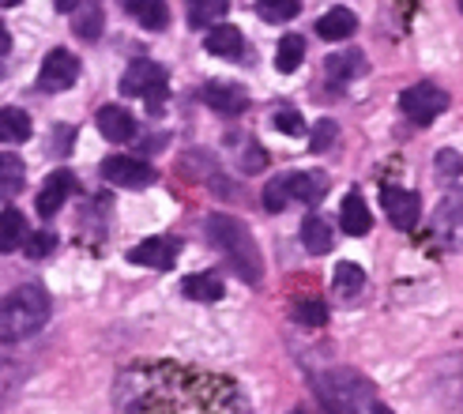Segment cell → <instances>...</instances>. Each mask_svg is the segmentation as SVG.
I'll return each instance as SVG.
<instances>
[{
  "label": "cell",
  "mask_w": 463,
  "mask_h": 414,
  "mask_svg": "<svg viewBox=\"0 0 463 414\" xmlns=\"http://www.w3.org/2000/svg\"><path fill=\"white\" fill-rule=\"evenodd\" d=\"M19 384V365L12 358H0V403L12 396V388Z\"/></svg>",
  "instance_id": "cell-33"
},
{
  "label": "cell",
  "mask_w": 463,
  "mask_h": 414,
  "mask_svg": "<svg viewBox=\"0 0 463 414\" xmlns=\"http://www.w3.org/2000/svg\"><path fill=\"white\" fill-rule=\"evenodd\" d=\"M358 31V19L351 8H332V12H324L317 19V34L324 42H343V38H351Z\"/></svg>",
  "instance_id": "cell-16"
},
{
  "label": "cell",
  "mask_w": 463,
  "mask_h": 414,
  "mask_svg": "<svg viewBox=\"0 0 463 414\" xmlns=\"http://www.w3.org/2000/svg\"><path fill=\"white\" fill-rule=\"evenodd\" d=\"M99 174L109 181V185H121V189H147L158 177L155 166L144 163V158H136V155H109L99 166Z\"/></svg>",
  "instance_id": "cell-6"
},
{
  "label": "cell",
  "mask_w": 463,
  "mask_h": 414,
  "mask_svg": "<svg viewBox=\"0 0 463 414\" xmlns=\"http://www.w3.org/2000/svg\"><path fill=\"white\" fill-rule=\"evenodd\" d=\"M12 50V34H8V27H5V19H0V57H5Z\"/></svg>",
  "instance_id": "cell-36"
},
{
  "label": "cell",
  "mask_w": 463,
  "mask_h": 414,
  "mask_svg": "<svg viewBox=\"0 0 463 414\" xmlns=\"http://www.w3.org/2000/svg\"><path fill=\"white\" fill-rule=\"evenodd\" d=\"M320 400L328 403L332 414H358V407L369 400V384L351 370H328L317 377Z\"/></svg>",
  "instance_id": "cell-3"
},
{
  "label": "cell",
  "mask_w": 463,
  "mask_h": 414,
  "mask_svg": "<svg viewBox=\"0 0 463 414\" xmlns=\"http://www.w3.org/2000/svg\"><path fill=\"white\" fill-rule=\"evenodd\" d=\"M298 12H302L298 0H257V15L264 23H290Z\"/></svg>",
  "instance_id": "cell-27"
},
{
  "label": "cell",
  "mask_w": 463,
  "mask_h": 414,
  "mask_svg": "<svg viewBox=\"0 0 463 414\" xmlns=\"http://www.w3.org/2000/svg\"><path fill=\"white\" fill-rule=\"evenodd\" d=\"M358 76H365V53H358V50H346V53H335L324 61V80L332 87H343Z\"/></svg>",
  "instance_id": "cell-14"
},
{
  "label": "cell",
  "mask_w": 463,
  "mask_h": 414,
  "mask_svg": "<svg viewBox=\"0 0 463 414\" xmlns=\"http://www.w3.org/2000/svg\"><path fill=\"white\" fill-rule=\"evenodd\" d=\"M362 287H365V271H362L358 264H351V260H343V264L335 268V294L354 297Z\"/></svg>",
  "instance_id": "cell-29"
},
{
  "label": "cell",
  "mask_w": 463,
  "mask_h": 414,
  "mask_svg": "<svg viewBox=\"0 0 463 414\" xmlns=\"http://www.w3.org/2000/svg\"><path fill=\"white\" fill-rule=\"evenodd\" d=\"M19 5V0H0V8H15Z\"/></svg>",
  "instance_id": "cell-39"
},
{
  "label": "cell",
  "mask_w": 463,
  "mask_h": 414,
  "mask_svg": "<svg viewBox=\"0 0 463 414\" xmlns=\"http://www.w3.org/2000/svg\"><path fill=\"white\" fill-rule=\"evenodd\" d=\"M203 234L226 257V264L234 268V275H238L241 283H249V287H260L264 283V257H260V249H257V241H252L249 226L241 219L215 212V215H207Z\"/></svg>",
  "instance_id": "cell-1"
},
{
  "label": "cell",
  "mask_w": 463,
  "mask_h": 414,
  "mask_svg": "<svg viewBox=\"0 0 463 414\" xmlns=\"http://www.w3.org/2000/svg\"><path fill=\"white\" fill-rule=\"evenodd\" d=\"M23 181H27V166H23L19 155H0V203H8L23 193Z\"/></svg>",
  "instance_id": "cell-20"
},
{
  "label": "cell",
  "mask_w": 463,
  "mask_h": 414,
  "mask_svg": "<svg viewBox=\"0 0 463 414\" xmlns=\"http://www.w3.org/2000/svg\"><path fill=\"white\" fill-rule=\"evenodd\" d=\"M23 238H27V219H23V212H15V207L0 212V252H15L23 245Z\"/></svg>",
  "instance_id": "cell-23"
},
{
  "label": "cell",
  "mask_w": 463,
  "mask_h": 414,
  "mask_svg": "<svg viewBox=\"0 0 463 414\" xmlns=\"http://www.w3.org/2000/svg\"><path fill=\"white\" fill-rule=\"evenodd\" d=\"M200 99H203V106H212L215 113H222V118H234V113H245L249 109V95H245V87H238V83H207L203 90H200Z\"/></svg>",
  "instance_id": "cell-10"
},
{
  "label": "cell",
  "mask_w": 463,
  "mask_h": 414,
  "mask_svg": "<svg viewBox=\"0 0 463 414\" xmlns=\"http://www.w3.org/2000/svg\"><path fill=\"white\" fill-rule=\"evenodd\" d=\"M80 80V61L76 53L68 50H50L38 68V90H45V95H57V90H68Z\"/></svg>",
  "instance_id": "cell-7"
},
{
  "label": "cell",
  "mask_w": 463,
  "mask_h": 414,
  "mask_svg": "<svg viewBox=\"0 0 463 414\" xmlns=\"http://www.w3.org/2000/svg\"><path fill=\"white\" fill-rule=\"evenodd\" d=\"M125 12L140 23L144 31H162L170 23V8L166 0H125Z\"/></svg>",
  "instance_id": "cell-17"
},
{
  "label": "cell",
  "mask_w": 463,
  "mask_h": 414,
  "mask_svg": "<svg viewBox=\"0 0 463 414\" xmlns=\"http://www.w3.org/2000/svg\"><path fill=\"white\" fill-rule=\"evenodd\" d=\"M76 34L83 42H99L102 38V5H99V0H87V5L76 12Z\"/></svg>",
  "instance_id": "cell-25"
},
{
  "label": "cell",
  "mask_w": 463,
  "mask_h": 414,
  "mask_svg": "<svg viewBox=\"0 0 463 414\" xmlns=\"http://www.w3.org/2000/svg\"><path fill=\"white\" fill-rule=\"evenodd\" d=\"M72 189H76V177L68 174V170H57V174H50V177H45V185H42V193H38V200H34L38 215L53 219V215L61 212V207H64V200L72 196Z\"/></svg>",
  "instance_id": "cell-12"
},
{
  "label": "cell",
  "mask_w": 463,
  "mask_h": 414,
  "mask_svg": "<svg viewBox=\"0 0 463 414\" xmlns=\"http://www.w3.org/2000/svg\"><path fill=\"white\" fill-rule=\"evenodd\" d=\"M373 414H392L388 407H381V403H373Z\"/></svg>",
  "instance_id": "cell-38"
},
{
  "label": "cell",
  "mask_w": 463,
  "mask_h": 414,
  "mask_svg": "<svg viewBox=\"0 0 463 414\" xmlns=\"http://www.w3.org/2000/svg\"><path fill=\"white\" fill-rule=\"evenodd\" d=\"M95 125L109 144H128V140H136V132H140V125H136V118L125 106H102Z\"/></svg>",
  "instance_id": "cell-11"
},
{
  "label": "cell",
  "mask_w": 463,
  "mask_h": 414,
  "mask_svg": "<svg viewBox=\"0 0 463 414\" xmlns=\"http://www.w3.org/2000/svg\"><path fill=\"white\" fill-rule=\"evenodd\" d=\"M400 109L414 125H433L449 109V95L437 83H414L400 95Z\"/></svg>",
  "instance_id": "cell-4"
},
{
  "label": "cell",
  "mask_w": 463,
  "mask_h": 414,
  "mask_svg": "<svg viewBox=\"0 0 463 414\" xmlns=\"http://www.w3.org/2000/svg\"><path fill=\"white\" fill-rule=\"evenodd\" d=\"M50 320V294L34 283H23L0 297V343H23L45 328Z\"/></svg>",
  "instance_id": "cell-2"
},
{
  "label": "cell",
  "mask_w": 463,
  "mask_h": 414,
  "mask_svg": "<svg viewBox=\"0 0 463 414\" xmlns=\"http://www.w3.org/2000/svg\"><path fill=\"white\" fill-rule=\"evenodd\" d=\"M287 181V196L298 200V203H320L324 196H328V177H324L320 170H298V174H283Z\"/></svg>",
  "instance_id": "cell-13"
},
{
  "label": "cell",
  "mask_w": 463,
  "mask_h": 414,
  "mask_svg": "<svg viewBox=\"0 0 463 414\" xmlns=\"http://www.w3.org/2000/svg\"><path fill=\"white\" fill-rule=\"evenodd\" d=\"M339 226H343V234H351V238H362L369 234V226H373V215H369V207L358 193L351 196H343V207H339Z\"/></svg>",
  "instance_id": "cell-15"
},
{
  "label": "cell",
  "mask_w": 463,
  "mask_h": 414,
  "mask_svg": "<svg viewBox=\"0 0 463 414\" xmlns=\"http://www.w3.org/2000/svg\"><path fill=\"white\" fill-rule=\"evenodd\" d=\"M264 166H268V151L260 144H249L245 147V158H241V170L245 174H260Z\"/></svg>",
  "instance_id": "cell-34"
},
{
  "label": "cell",
  "mask_w": 463,
  "mask_h": 414,
  "mask_svg": "<svg viewBox=\"0 0 463 414\" xmlns=\"http://www.w3.org/2000/svg\"><path fill=\"white\" fill-rule=\"evenodd\" d=\"M381 203H384L388 222L396 230H414V226H419V212H422L419 193L400 189V185H384L381 189Z\"/></svg>",
  "instance_id": "cell-8"
},
{
  "label": "cell",
  "mask_w": 463,
  "mask_h": 414,
  "mask_svg": "<svg viewBox=\"0 0 463 414\" xmlns=\"http://www.w3.org/2000/svg\"><path fill=\"white\" fill-rule=\"evenodd\" d=\"M230 8V0H189V23L193 27H212Z\"/></svg>",
  "instance_id": "cell-26"
},
{
  "label": "cell",
  "mask_w": 463,
  "mask_h": 414,
  "mask_svg": "<svg viewBox=\"0 0 463 414\" xmlns=\"http://www.w3.org/2000/svg\"><path fill=\"white\" fill-rule=\"evenodd\" d=\"M76 5H80V0H53V8H57L61 15H72V12H76Z\"/></svg>",
  "instance_id": "cell-37"
},
{
  "label": "cell",
  "mask_w": 463,
  "mask_h": 414,
  "mask_svg": "<svg viewBox=\"0 0 463 414\" xmlns=\"http://www.w3.org/2000/svg\"><path fill=\"white\" fill-rule=\"evenodd\" d=\"M181 294L193 297V302H219V297L226 294V287H222L219 275H184Z\"/></svg>",
  "instance_id": "cell-21"
},
{
  "label": "cell",
  "mask_w": 463,
  "mask_h": 414,
  "mask_svg": "<svg viewBox=\"0 0 463 414\" xmlns=\"http://www.w3.org/2000/svg\"><path fill=\"white\" fill-rule=\"evenodd\" d=\"M53 249H57V238L50 234V230H38V234H31L27 245H23V252H27L31 260H45Z\"/></svg>",
  "instance_id": "cell-31"
},
{
  "label": "cell",
  "mask_w": 463,
  "mask_h": 414,
  "mask_svg": "<svg viewBox=\"0 0 463 414\" xmlns=\"http://www.w3.org/2000/svg\"><path fill=\"white\" fill-rule=\"evenodd\" d=\"M302 61H306V38L302 34H287L279 42V50H275V68H279L283 76H290V72L302 68Z\"/></svg>",
  "instance_id": "cell-24"
},
{
  "label": "cell",
  "mask_w": 463,
  "mask_h": 414,
  "mask_svg": "<svg viewBox=\"0 0 463 414\" xmlns=\"http://www.w3.org/2000/svg\"><path fill=\"white\" fill-rule=\"evenodd\" d=\"M260 200H264V212H283V207L290 203V196H287V181L283 177H271L268 185H264V193H260Z\"/></svg>",
  "instance_id": "cell-30"
},
{
  "label": "cell",
  "mask_w": 463,
  "mask_h": 414,
  "mask_svg": "<svg viewBox=\"0 0 463 414\" xmlns=\"http://www.w3.org/2000/svg\"><path fill=\"white\" fill-rule=\"evenodd\" d=\"M31 118L19 106H0V144H23L31 140Z\"/></svg>",
  "instance_id": "cell-18"
},
{
  "label": "cell",
  "mask_w": 463,
  "mask_h": 414,
  "mask_svg": "<svg viewBox=\"0 0 463 414\" xmlns=\"http://www.w3.org/2000/svg\"><path fill=\"white\" fill-rule=\"evenodd\" d=\"M181 257V241L177 238H144L140 245L128 249V264H144L155 271H170Z\"/></svg>",
  "instance_id": "cell-9"
},
{
  "label": "cell",
  "mask_w": 463,
  "mask_h": 414,
  "mask_svg": "<svg viewBox=\"0 0 463 414\" xmlns=\"http://www.w3.org/2000/svg\"><path fill=\"white\" fill-rule=\"evenodd\" d=\"M121 95L158 102L166 95V68L155 64V61H132L121 76Z\"/></svg>",
  "instance_id": "cell-5"
},
{
  "label": "cell",
  "mask_w": 463,
  "mask_h": 414,
  "mask_svg": "<svg viewBox=\"0 0 463 414\" xmlns=\"http://www.w3.org/2000/svg\"><path fill=\"white\" fill-rule=\"evenodd\" d=\"M302 245L313 252V257H324L332 249V226L320 215H306L302 219Z\"/></svg>",
  "instance_id": "cell-22"
},
{
  "label": "cell",
  "mask_w": 463,
  "mask_h": 414,
  "mask_svg": "<svg viewBox=\"0 0 463 414\" xmlns=\"http://www.w3.org/2000/svg\"><path fill=\"white\" fill-rule=\"evenodd\" d=\"M203 50L212 57H241L245 38H241L238 27H212L203 34Z\"/></svg>",
  "instance_id": "cell-19"
},
{
  "label": "cell",
  "mask_w": 463,
  "mask_h": 414,
  "mask_svg": "<svg viewBox=\"0 0 463 414\" xmlns=\"http://www.w3.org/2000/svg\"><path fill=\"white\" fill-rule=\"evenodd\" d=\"M290 316L298 320V325H306V328H324L328 325V306L317 302V297H306V302H298L290 309Z\"/></svg>",
  "instance_id": "cell-28"
},
{
  "label": "cell",
  "mask_w": 463,
  "mask_h": 414,
  "mask_svg": "<svg viewBox=\"0 0 463 414\" xmlns=\"http://www.w3.org/2000/svg\"><path fill=\"white\" fill-rule=\"evenodd\" d=\"M271 125L279 128L283 136H306V132H309V128H306V121H302V113H298V109H279V113L271 118Z\"/></svg>",
  "instance_id": "cell-32"
},
{
  "label": "cell",
  "mask_w": 463,
  "mask_h": 414,
  "mask_svg": "<svg viewBox=\"0 0 463 414\" xmlns=\"http://www.w3.org/2000/svg\"><path fill=\"white\" fill-rule=\"evenodd\" d=\"M332 140H335V121H320V125H317V132H313V151L320 155V151L328 147Z\"/></svg>",
  "instance_id": "cell-35"
}]
</instances>
